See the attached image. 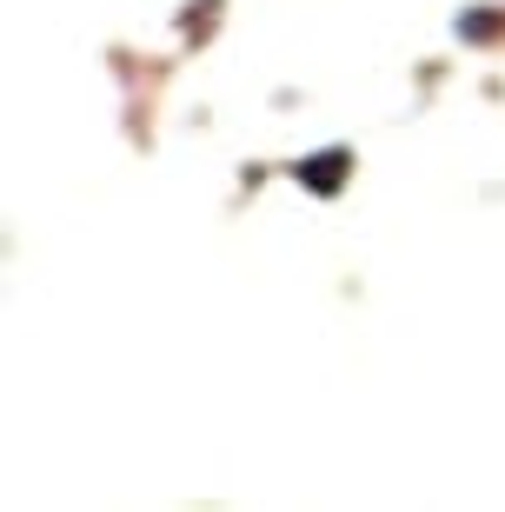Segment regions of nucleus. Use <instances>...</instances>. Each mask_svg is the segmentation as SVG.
I'll return each instance as SVG.
<instances>
[{
	"label": "nucleus",
	"mask_w": 505,
	"mask_h": 512,
	"mask_svg": "<svg viewBox=\"0 0 505 512\" xmlns=\"http://www.w3.org/2000/svg\"><path fill=\"white\" fill-rule=\"evenodd\" d=\"M346 167H353V153H346V147H326V153H306L300 167H293V180H300V187H313V193H326V200H333V193L346 187Z\"/></svg>",
	"instance_id": "nucleus-1"
}]
</instances>
